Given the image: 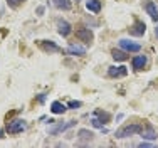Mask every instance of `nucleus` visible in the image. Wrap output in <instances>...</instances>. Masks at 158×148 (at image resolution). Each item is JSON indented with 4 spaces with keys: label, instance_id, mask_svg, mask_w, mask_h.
Masks as SVG:
<instances>
[{
    "label": "nucleus",
    "instance_id": "1",
    "mask_svg": "<svg viewBox=\"0 0 158 148\" xmlns=\"http://www.w3.org/2000/svg\"><path fill=\"white\" fill-rule=\"evenodd\" d=\"M141 130H143V125H140V123L125 125V126H121L118 131H116V138H118V140L128 138V136H133L136 133H141Z\"/></svg>",
    "mask_w": 158,
    "mask_h": 148
},
{
    "label": "nucleus",
    "instance_id": "2",
    "mask_svg": "<svg viewBox=\"0 0 158 148\" xmlns=\"http://www.w3.org/2000/svg\"><path fill=\"white\" fill-rule=\"evenodd\" d=\"M25 130V121L20 120V118H15L12 121L7 123V133L10 135H17V133H22Z\"/></svg>",
    "mask_w": 158,
    "mask_h": 148
},
{
    "label": "nucleus",
    "instance_id": "3",
    "mask_svg": "<svg viewBox=\"0 0 158 148\" xmlns=\"http://www.w3.org/2000/svg\"><path fill=\"white\" fill-rule=\"evenodd\" d=\"M51 125L52 126H49V133L51 135H59V133H62V131L73 128L74 125H76V121H67V123H56V121H51Z\"/></svg>",
    "mask_w": 158,
    "mask_h": 148
},
{
    "label": "nucleus",
    "instance_id": "4",
    "mask_svg": "<svg viewBox=\"0 0 158 148\" xmlns=\"http://www.w3.org/2000/svg\"><path fill=\"white\" fill-rule=\"evenodd\" d=\"M118 45L123 49V51H126V52H138L141 49V44L133 42V40H130V39H119Z\"/></svg>",
    "mask_w": 158,
    "mask_h": 148
},
{
    "label": "nucleus",
    "instance_id": "5",
    "mask_svg": "<svg viewBox=\"0 0 158 148\" xmlns=\"http://www.w3.org/2000/svg\"><path fill=\"white\" fill-rule=\"evenodd\" d=\"M57 32H59V36H62V37H67L71 32H73V27H71V24L67 20H64V19H57Z\"/></svg>",
    "mask_w": 158,
    "mask_h": 148
},
{
    "label": "nucleus",
    "instance_id": "6",
    "mask_svg": "<svg viewBox=\"0 0 158 148\" xmlns=\"http://www.w3.org/2000/svg\"><path fill=\"white\" fill-rule=\"evenodd\" d=\"M76 37H77L79 40H82V42H86V44H89L93 39H94V36H93V30L88 29V27L79 29L77 32H76Z\"/></svg>",
    "mask_w": 158,
    "mask_h": 148
},
{
    "label": "nucleus",
    "instance_id": "7",
    "mask_svg": "<svg viewBox=\"0 0 158 148\" xmlns=\"http://www.w3.org/2000/svg\"><path fill=\"white\" fill-rule=\"evenodd\" d=\"M146 30V25L143 20H135V24L130 27V34L131 36H136V37H141Z\"/></svg>",
    "mask_w": 158,
    "mask_h": 148
},
{
    "label": "nucleus",
    "instance_id": "8",
    "mask_svg": "<svg viewBox=\"0 0 158 148\" xmlns=\"http://www.w3.org/2000/svg\"><path fill=\"white\" fill-rule=\"evenodd\" d=\"M128 74V69L125 66H111L108 69V76L110 78H123V76Z\"/></svg>",
    "mask_w": 158,
    "mask_h": 148
},
{
    "label": "nucleus",
    "instance_id": "9",
    "mask_svg": "<svg viewBox=\"0 0 158 148\" xmlns=\"http://www.w3.org/2000/svg\"><path fill=\"white\" fill-rule=\"evenodd\" d=\"M145 10H146V14L152 17V20H155V22L158 20V7H156L155 2H152V0H146Z\"/></svg>",
    "mask_w": 158,
    "mask_h": 148
},
{
    "label": "nucleus",
    "instance_id": "10",
    "mask_svg": "<svg viewBox=\"0 0 158 148\" xmlns=\"http://www.w3.org/2000/svg\"><path fill=\"white\" fill-rule=\"evenodd\" d=\"M93 138H94V133L86 130V128H81V130L77 131V140L81 143H89V142H93Z\"/></svg>",
    "mask_w": 158,
    "mask_h": 148
},
{
    "label": "nucleus",
    "instance_id": "11",
    "mask_svg": "<svg viewBox=\"0 0 158 148\" xmlns=\"http://www.w3.org/2000/svg\"><path fill=\"white\" fill-rule=\"evenodd\" d=\"M145 64H146L145 56H135V57L131 59V66H133L135 71H141L143 67H145Z\"/></svg>",
    "mask_w": 158,
    "mask_h": 148
},
{
    "label": "nucleus",
    "instance_id": "12",
    "mask_svg": "<svg viewBox=\"0 0 158 148\" xmlns=\"http://www.w3.org/2000/svg\"><path fill=\"white\" fill-rule=\"evenodd\" d=\"M40 45H42L44 51L47 52H59L61 49H59V45L54 42V40H40Z\"/></svg>",
    "mask_w": 158,
    "mask_h": 148
},
{
    "label": "nucleus",
    "instance_id": "13",
    "mask_svg": "<svg viewBox=\"0 0 158 148\" xmlns=\"http://www.w3.org/2000/svg\"><path fill=\"white\" fill-rule=\"evenodd\" d=\"M141 136L143 140H156V131L150 123H146V130H141Z\"/></svg>",
    "mask_w": 158,
    "mask_h": 148
},
{
    "label": "nucleus",
    "instance_id": "14",
    "mask_svg": "<svg viewBox=\"0 0 158 148\" xmlns=\"http://www.w3.org/2000/svg\"><path fill=\"white\" fill-rule=\"evenodd\" d=\"M67 52H69L71 56H84L86 54V49L82 47V45H77V44H69Z\"/></svg>",
    "mask_w": 158,
    "mask_h": 148
},
{
    "label": "nucleus",
    "instance_id": "15",
    "mask_svg": "<svg viewBox=\"0 0 158 148\" xmlns=\"http://www.w3.org/2000/svg\"><path fill=\"white\" fill-rule=\"evenodd\" d=\"M66 109H67V106L62 104L61 101H54V103L51 104V111L54 113V115H64Z\"/></svg>",
    "mask_w": 158,
    "mask_h": 148
},
{
    "label": "nucleus",
    "instance_id": "16",
    "mask_svg": "<svg viewBox=\"0 0 158 148\" xmlns=\"http://www.w3.org/2000/svg\"><path fill=\"white\" fill-rule=\"evenodd\" d=\"M52 2L59 10H71L73 7V0H52Z\"/></svg>",
    "mask_w": 158,
    "mask_h": 148
},
{
    "label": "nucleus",
    "instance_id": "17",
    "mask_svg": "<svg viewBox=\"0 0 158 148\" xmlns=\"http://www.w3.org/2000/svg\"><path fill=\"white\" fill-rule=\"evenodd\" d=\"M86 9H88L89 12L98 14L101 10V2L99 0H88V2H86Z\"/></svg>",
    "mask_w": 158,
    "mask_h": 148
},
{
    "label": "nucleus",
    "instance_id": "18",
    "mask_svg": "<svg viewBox=\"0 0 158 148\" xmlns=\"http://www.w3.org/2000/svg\"><path fill=\"white\" fill-rule=\"evenodd\" d=\"M111 54H113V59H114V61H126L128 59V56H126L128 52L126 51H116V49H114Z\"/></svg>",
    "mask_w": 158,
    "mask_h": 148
},
{
    "label": "nucleus",
    "instance_id": "19",
    "mask_svg": "<svg viewBox=\"0 0 158 148\" xmlns=\"http://www.w3.org/2000/svg\"><path fill=\"white\" fill-rule=\"evenodd\" d=\"M94 116H98V118H99L101 121H103V123H108V121H110V118H111V116L108 115V113L101 111V109H98V111H94Z\"/></svg>",
    "mask_w": 158,
    "mask_h": 148
},
{
    "label": "nucleus",
    "instance_id": "20",
    "mask_svg": "<svg viewBox=\"0 0 158 148\" xmlns=\"http://www.w3.org/2000/svg\"><path fill=\"white\" fill-rule=\"evenodd\" d=\"M91 123H93V126H94V128H103V121H101L99 118H98V116H96V118H93L91 120Z\"/></svg>",
    "mask_w": 158,
    "mask_h": 148
},
{
    "label": "nucleus",
    "instance_id": "21",
    "mask_svg": "<svg viewBox=\"0 0 158 148\" xmlns=\"http://www.w3.org/2000/svg\"><path fill=\"white\" fill-rule=\"evenodd\" d=\"M20 2H24V0H7V3H9V5L12 7V9H17Z\"/></svg>",
    "mask_w": 158,
    "mask_h": 148
},
{
    "label": "nucleus",
    "instance_id": "22",
    "mask_svg": "<svg viewBox=\"0 0 158 148\" xmlns=\"http://www.w3.org/2000/svg\"><path fill=\"white\" fill-rule=\"evenodd\" d=\"M67 108H71V109H74V108H81V101H69Z\"/></svg>",
    "mask_w": 158,
    "mask_h": 148
},
{
    "label": "nucleus",
    "instance_id": "23",
    "mask_svg": "<svg viewBox=\"0 0 158 148\" xmlns=\"http://www.w3.org/2000/svg\"><path fill=\"white\" fill-rule=\"evenodd\" d=\"M46 101V94H39V103H44Z\"/></svg>",
    "mask_w": 158,
    "mask_h": 148
},
{
    "label": "nucleus",
    "instance_id": "24",
    "mask_svg": "<svg viewBox=\"0 0 158 148\" xmlns=\"http://www.w3.org/2000/svg\"><path fill=\"white\" fill-rule=\"evenodd\" d=\"M44 10H46L44 7H39V9H37V15H42V14H44Z\"/></svg>",
    "mask_w": 158,
    "mask_h": 148
},
{
    "label": "nucleus",
    "instance_id": "25",
    "mask_svg": "<svg viewBox=\"0 0 158 148\" xmlns=\"http://www.w3.org/2000/svg\"><path fill=\"white\" fill-rule=\"evenodd\" d=\"M155 36H156V39H158V25H156V29H155Z\"/></svg>",
    "mask_w": 158,
    "mask_h": 148
},
{
    "label": "nucleus",
    "instance_id": "26",
    "mask_svg": "<svg viewBox=\"0 0 158 148\" xmlns=\"http://www.w3.org/2000/svg\"><path fill=\"white\" fill-rule=\"evenodd\" d=\"M0 138H2V133H0Z\"/></svg>",
    "mask_w": 158,
    "mask_h": 148
}]
</instances>
